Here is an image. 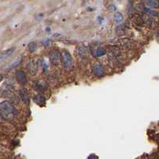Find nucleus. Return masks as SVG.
Segmentation results:
<instances>
[{
	"label": "nucleus",
	"instance_id": "f03ea898",
	"mask_svg": "<svg viewBox=\"0 0 159 159\" xmlns=\"http://www.w3.org/2000/svg\"><path fill=\"white\" fill-rule=\"evenodd\" d=\"M61 61L65 69H70L73 67V58L69 51L64 50L61 53Z\"/></svg>",
	"mask_w": 159,
	"mask_h": 159
},
{
	"label": "nucleus",
	"instance_id": "1a4fd4ad",
	"mask_svg": "<svg viewBox=\"0 0 159 159\" xmlns=\"http://www.w3.org/2000/svg\"><path fill=\"white\" fill-rule=\"evenodd\" d=\"M34 101L37 104L40 105V106H42L45 103V99L44 96L41 95H37L34 97Z\"/></svg>",
	"mask_w": 159,
	"mask_h": 159
},
{
	"label": "nucleus",
	"instance_id": "20e7f679",
	"mask_svg": "<svg viewBox=\"0 0 159 159\" xmlns=\"http://www.w3.org/2000/svg\"><path fill=\"white\" fill-rule=\"evenodd\" d=\"M92 71H93V73L96 76H99L100 77V76H103L104 75V69H103V68L100 63H95L93 65Z\"/></svg>",
	"mask_w": 159,
	"mask_h": 159
},
{
	"label": "nucleus",
	"instance_id": "9b49d317",
	"mask_svg": "<svg viewBox=\"0 0 159 159\" xmlns=\"http://www.w3.org/2000/svg\"><path fill=\"white\" fill-rule=\"evenodd\" d=\"M29 73L31 75H35L37 71H38V66H37V64L35 62H32L29 64Z\"/></svg>",
	"mask_w": 159,
	"mask_h": 159
},
{
	"label": "nucleus",
	"instance_id": "2eb2a0df",
	"mask_svg": "<svg viewBox=\"0 0 159 159\" xmlns=\"http://www.w3.org/2000/svg\"><path fill=\"white\" fill-rule=\"evenodd\" d=\"M29 50L30 51V52H34L36 51V49H38V46H37V45L34 42H31V43H29Z\"/></svg>",
	"mask_w": 159,
	"mask_h": 159
},
{
	"label": "nucleus",
	"instance_id": "f257e3e1",
	"mask_svg": "<svg viewBox=\"0 0 159 159\" xmlns=\"http://www.w3.org/2000/svg\"><path fill=\"white\" fill-rule=\"evenodd\" d=\"M13 107L9 102L3 101L0 103V115L4 119H9L13 114Z\"/></svg>",
	"mask_w": 159,
	"mask_h": 159
},
{
	"label": "nucleus",
	"instance_id": "aec40b11",
	"mask_svg": "<svg viewBox=\"0 0 159 159\" xmlns=\"http://www.w3.org/2000/svg\"><path fill=\"white\" fill-rule=\"evenodd\" d=\"M3 75H1V74H0V82H1L2 80H3Z\"/></svg>",
	"mask_w": 159,
	"mask_h": 159
},
{
	"label": "nucleus",
	"instance_id": "9d476101",
	"mask_svg": "<svg viewBox=\"0 0 159 159\" xmlns=\"http://www.w3.org/2000/svg\"><path fill=\"white\" fill-rule=\"evenodd\" d=\"M106 53H107V51L105 50L104 49H103V48H99V49H95V50L93 52V55H94L95 57H99L105 55Z\"/></svg>",
	"mask_w": 159,
	"mask_h": 159
},
{
	"label": "nucleus",
	"instance_id": "dca6fc26",
	"mask_svg": "<svg viewBox=\"0 0 159 159\" xmlns=\"http://www.w3.org/2000/svg\"><path fill=\"white\" fill-rule=\"evenodd\" d=\"M145 7H146V6H144L143 4L139 3V4L136 5V6H134V9L136 10L137 11H138V12H143V11H144V9H145Z\"/></svg>",
	"mask_w": 159,
	"mask_h": 159
},
{
	"label": "nucleus",
	"instance_id": "6ab92c4d",
	"mask_svg": "<svg viewBox=\"0 0 159 159\" xmlns=\"http://www.w3.org/2000/svg\"><path fill=\"white\" fill-rule=\"evenodd\" d=\"M109 9L111 10H115V7L113 5H111V6H109Z\"/></svg>",
	"mask_w": 159,
	"mask_h": 159
},
{
	"label": "nucleus",
	"instance_id": "4468645a",
	"mask_svg": "<svg viewBox=\"0 0 159 159\" xmlns=\"http://www.w3.org/2000/svg\"><path fill=\"white\" fill-rule=\"evenodd\" d=\"M21 60H22V57H18L16 58V60L13 62L11 64H10V66L9 67V69H14V68H15L19 65L20 62H21Z\"/></svg>",
	"mask_w": 159,
	"mask_h": 159
},
{
	"label": "nucleus",
	"instance_id": "0eeeda50",
	"mask_svg": "<svg viewBox=\"0 0 159 159\" xmlns=\"http://www.w3.org/2000/svg\"><path fill=\"white\" fill-rule=\"evenodd\" d=\"M14 50H15L14 48H10V49H8L7 50L4 51L2 55L0 56V61H3L4 60H6L7 57H10L14 52Z\"/></svg>",
	"mask_w": 159,
	"mask_h": 159
},
{
	"label": "nucleus",
	"instance_id": "7ed1b4c3",
	"mask_svg": "<svg viewBox=\"0 0 159 159\" xmlns=\"http://www.w3.org/2000/svg\"><path fill=\"white\" fill-rule=\"evenodd\" d=\"M49 60L54 66H58L61 62V53L57 49H54L49 53Z\"/></svg>",
	"mask_w": 159,
	"mask_h": 159
},
{
	"label": "nucleus",
	"instance_id": "423d86ee",
	"mask_svg": "<svg viewBox=\"0 0 159 159\" xmlns=\"http://www.w3.org/2000/svg\"><path fill=\"white\" fill-rule=\"evenodd\" d=\"M19 96H20V98H21L22 101L25 102V103H28L29 100V96L28 92L23 88H20V90H19Z\"/></svg>",
	"mask_w": 159,
	"mask_h": 159
},
{
	"label": "nucleus",
	"instance_id": "a211bd4d",
	"mask_svg": "<svg viewBox=\"0 0 159 159\" xmlns=\"http://www.w3.org/2000/svg\"><path fill=\"white\" fill-rule=\"evenodd\" d=\"M51 44H52V41L49 39H46L45 41H43V45H44L45 46H49Z\"/></svg>",
	"mask_w": 159,
	"mask_h": 159
},
{
	"label": "nucleus",
	"instance_id": "39448f33",
	"mask_svg": "<svg viewBox=\"0 0 159 159\" xmlns=\"http://www.w3.org/2000/svg\"><path fill=\"white\" fill-rule=\"evenodd\" d=\"M16 78L21 84H25L27 82V77L24 71L22 70H18L16 72Z\"/></svg>",
	"mask_w": 159,
	"mask_h": 159
},
{
	"label": "nucleus",
	"instance_id": "ddd939ff",
	"mask_svg": "<svg viewBox=\"0 0 159 159\" xmlns=\"http://www.w3.org/2000/svg\"><path fill=\"white\" fill-rule=\"evenodd\" d=\"M115 31H116V34L118 36H122L125 34V28H124L123 25H118Z\"/></svg>",
	"mask_w": 159,
	"mask_h": 159
},
{
	"label": "nucleus",
	"instance_id": "f3484780",
	"mask_svg": "<svg viewBox=\"0 0 159 159\" xmlns=\"http://www.w3.org/2000/svg\"><path fill=\"white\" fill-rule=\"evenodd\" d=\"M42 69H43V71H44L45 73V72H47L48 64L47 62H46V60H42Z\"/></svg>",
	"mask_w": 159,
	"mask_h": 159
},
{
	"label": "nucleus",
	"instance_id": "f8f14e48",
	"mask_svg": "<svg viewBox=\"0 0 159 159\" xmlns=\"http://www.w3.org/2000/svg\"><path fill=\"white\" fill-rule=\"evenodd\" d=\"M123 20V16L122 15L121 13H115L114 15V21L117 24H120Z\"/></svg>",
	"mask_w": 159,
	"mask_h": 159
},
{
	"label": "nucleus",
	"instance_id": "6e6552de",
	"mask_svg": "<svg viewBox=\"0 0 159 159\" xmlns=\"http://www.w3.org/2000/svg\"><path fill=\"white\" fill-rule=\"evenodd\" d=\"M147 8L149 9H153V8H158L159 6V2L156 1V0H149V1H146L145 2Z\"/></svg>",
	"mask_w": 159,
	"mask_h": 159
}]
</instances>
